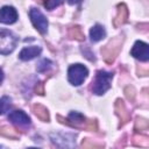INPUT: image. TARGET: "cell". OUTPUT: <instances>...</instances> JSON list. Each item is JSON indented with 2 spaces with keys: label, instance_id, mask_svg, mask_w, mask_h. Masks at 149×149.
I'll use <instances>...</instances> for the list:
<instances>
[{
  "label": "cell",
  "instance_id": "7402d4cb",
  "mask_svg": "<svg viewBox=\"0 0 149 149\" xmlns=\"http://www.w3.org/2000/svg\"><path fill=\"white\" fill-rule=\"evenodd\" d=\"M148 121L144 119H136V123H135V128L140 129V130H146L148 129Z\"/></svg>",
  "mask_w": 149,
  "mask_h": 149
},
{
  "label": "cell",
  "instance_id": "d6986e66",
  "mask_svg": "<svg viewBox=\"0 0 149 149\" xmlns=\"http://www.w3.org/2000/svg\"><path fill=\"white\" fill-rule=\"evenodd\" d=\"M51 65H52V62H51L50 59L44 58V59H42V61H41V62L37 64L36 70H37L38 72H44V71L49 70V69L51 68Z\"/></svg>",
  "mask_w": 149,
  "mask_h": 149
},
{
  "label": "cell",
  "instance_id": "44dd1931",
  "mask_svg": "<svg viewBox=\"0 0 149 149\" xmlns=\"http://www.w3.org/2000/svg\"><path fill=\"white\" fill-rule=\"evenodd\" d=\"M133 142L134 144L136 146H140V147H148V136H144V135H136L134 136L133 139Z\"/></svg>",
  "mask_w": 149,
  "mask_h": 149
},
{
  "label": "cell",
  "instance_id": "277c9868",
  "mask_svg": "<svg viewBox=\"0 0 149 149\" xmlns=\"http://www.w3.org/2000/svg\"><path fill=\"white\" fill-rule=\"evenodd\" d=\"M87 74H88V70L83 64H73L68 70V79L74 86L80 85L86 79Z\"/></svg>",
  "mask_w": 149,
  "mask_h": 149
},
{
  "label": "cell",
  "instance_id": "4fadbf2b",
  "mask_svg": "<svg viewBox=\"0 0 149 149\" xmlns=\"http://www.w3.org/2000/svg\"><path fill=\"white\" fill-rule=\"evenodd\" d=\"M118 14L114 19V26L115 27H119L121 24H123L126 21H127V17H128V9L127 7L122 3V5H119L118 6Z\"/></svg>",
  "mask_w": 149,
  "mask_h": 149
},
{
  "label": "cell",
  "instance_id": "7a4b0ae2",
  "mask_svg": "<svg viewBox=\"0 0 149 149\" xmlns=\"http://www.w3.org/2000/svg\"><path fill=\"white\" fill-rule=\"evenodd\" d=\"M52 143L59 149H74L76 135L71 133H52L50 134Z\"/></svg>",
  "mask_w": 149,
  "mask_h": 149
},
{
  "label": "cell",
  "instance_id": "9a60e30c",
  "mask_svg": "<svg viewBox=\"0 0 149 149\" xmlns=\"http://www.w3.org/2000/svg\"><path fill=\"white\" fill-rule=\"evenodd\" d=\"M33 111H34L35 115H36L40 120H42V121H44V122L49 121V112H48V109H47L43 105H41V104L34 105V106H33Z\"/></svg>",
  "mask_w": 149,
  "mask_h": 149
},
{
  "label": "cell",
  "instance_id": "d4e9b609",
  "mask_svg": "<svg viewBox=\"0 0 149 149\" xmlns=\"http://www.w3.org/2000/svg\"><path fill=\"white\" fill-rule=\"evenodd\" d=\"M35 91H36L38 94H43V93H44V90H43V84H42V83H38V84L35 86Z\"/></svg>",
  "mask_w": 149,
  "mask_h": 149
},
{
  "label": "cell",
  "instance_id": "e0dca14e",
  "mask_svg": "<svg viewBox=\"0 0 149 149\" xmlns=\"http://www.w3.org/2000/svg\"><path fill=\"white\" fill-rule=\"evenodd\" d=\"M69 36H70L71 38H76V40H78V41H83V40L85 38L81 28L78 27V26L71 27V28L69 29Z\"/></svg>",
  "mask_w": 149,
  "mask_h": 149
},
{
  "label": "cell",
  "instance_id": "5bb4252c",
  "mask_svg": "<svg viewBox=\"0 0 149 149\" xmlns=\"http://www.w3.org/2000/svg\"><path fill=\"white\" fill-rule=\"evenodd\" d=\"M106 35V31H105V28L100 24H95L91 28L90 30V37H91V41L92 42H98L100 40H102Z\"/></svg>",
  "mask_w": 149,
  "mask_h": 149
},
{
  "label": "cell",
  "instance_id": "83f0119b",
  "mask_svg": "<svg viewBox=\"0 0 149 149\" xmlns=\"http://www.w3.org/2000/svg\"><path fill=\"white\" fill-rule=\"evenodd\" d=\"M0 149H2V148H1V147H0Z\"/></svg>",
  "mask_w": 149,
  "mask_h": 149
},
{
  "label": "cell",
  "instance_id": "30bf717a",
  "mask_svg": "<svg viewBox=\"0 0 149 149\" xmlns=\"http://www.w3.org/2000/svg\"><path fill=\"white\" fill-rule=\"evenodd\" d=\"M17 20V12L12 6H3L0 8V22L10 24Z\"/></svg>",
  "mask_w": 149,
  "mask_h": 149
},
{
  "label": "cell",
  "instance_id": "3957f363",
  "mask_svg": "<svg viewBox=\"0 0 149 149\" xmlns=\"http://www.w3.org/2000/svg\"><path fill=\"white\" fill-rule=\"evenodd\" d=\"M17 43L16 36L7 30V29H0V54L1 55H8L10 54Z\"/></svg>",
  "mask_w": 149,
  "mask_h": 149
},
{
  "label": "cell",
  "instance_id": "5b68a950",
  "mask_svg": "<svg viewBox=\"0 0 149 149\" xmlns=\"http://www.w3.org/2000/svg\"><path fill=\"white\" fill-rule=\"evenodd\" d=\"M120 47H121V40L115 38L101 49V54H102V57H104L106 63H112L115 59L116 55L119 54Z\"/></svg>",
  "mask_w": 149,
  "mask_h": 149
},
{
  "label": "cell",
  "instance_id": "9c48e42d",
  "mask_svg": "<svg viewBox=\"0 0 149 149\" xmlns=\"http://www.w3.org/2000/svg\"><path fill=\"white\" fill-rule=\"evenodd\" d=\"M8 120L12 121L17 127H27L30 125V118L21 109H15L9 113Z\"/></svg>",
  "mask_w": 149,
  "mask_h": 149
},
{
  "label": "cell",
  "instance_id": "8992f818",
  "mask_svg": "<svg viewBox=\"0 0 149 149\" xmlns=\"http://www.w3.org/2000/svg\"><path fill=\"white\" fill-rule=\"evenodd\" d=\"M29 16H30V20L34 24V27L41 33V34H44L47 33V29H48V20L47 17L42 14V12L37 8H31L29 10Z\"/></svg>",
  "mask_w": 149,
  "mask_h": 149
},
{
  "label": "cell",
  "instance_id": "484cf974",
  "mask_svg": "<svg viewBox=\"0 0 149 149\" xmlns=\"http://www.w3.org/2000/svg\"><path fill=\"white\" fill-rule=\"evenodd\" d=\"M2 79H3V72H2V70L0 69V84H1V81H2Z\"/></svg>",
  "mask_w": 149,
  "mask_h": 149
},
{
  "label": "cell",
  "instance_id": "6da1fadb",
  "mask_svg": "<svg viewBox=\"0 0 149 149\" xmlns=\"http://www.w3.org/2000/svg\"><path fill=\"white\" fill-rule=\"evenodd\" d=\"M113 78L112 72H107L104 70H99L92 81V91L93 93L101 95L111 87V80Z\"/></svg>",
  "mask_w": 149,
  "mask_h": 149
},
{
  "label": "cell",
  "instance_id": "7c38bea8",
  "mask_svg": "<svg viewBox=\"0 0 149 149\" xmlns=\"http://www.w3.org/2000/svg\"><path fill=\"white\" fill-rule=\"evenodd\" d=\"M115 112L119 115V118L121 119L122 123H126L129 120V118H130V115H129V113H128V111H127L123 101L120 100V99H118L116 102H115Z\"/></svg>",
  "mask_w": 149,
  "mask_h": 149
},
{
  "label": "cell",
  "instance_id": "ac0fdd59",
  "mask_svg": "<svg viewBox=\"0 0 149 149\" xmlns=\"http://www.w3.org/2000/svg\"><path fill=\"white\" fill-rule=\"evenodd\" d=\"M81 149H102V146L93 142L90 139H86L81 143Z\"/></svg>",
  "mask_w": 149,
  "mask_h": 149
},
{
  "label": "cell",
  "instance_id": "52a82bcc",
  "mask_svg": "<svg viewBox=\"0 0 149 149\" xmlns=\"http://www.w3.org/2000/svg\"><path fill=\"white\" fill-rule=\"evenodd\" d=\"M132 56L142 62H147L149 59V45L142 41H136L130 51Z\"/></svg>",
  "mask_w": 149,
  "mask_h": 149
},
{
  "label": "cell",
  "instance_id": "4316f807",
  "mask_svg": "<svg viewBox=\"0 0 149 149\" xmlns=\"http://www.w3.org/2000/svg\"><path fill=\"white\" fill-rule=\"evenodd\" d=\"M29 149H38V148H29Z\"/></svg>",
  "mask_w": 149,
  "mask_h": 149
},
{
  "label": "cell",
  "instance_id": "603a6c76",
  "mask_svg": "<svg viewBox=\"0 0 149 149\" xmlns=\"http://www.w3.org/2000/svg\"><path fill=\"white\" fill-rule=\"evenodd\" d=\"M61 3H62V1H45V2H44V6H45L49 10H51V9H54L55 7L59 6Z\"/></svg>",
  "mask_w": 149,
  "mask_h": 149
},
{
  "label": "cell",
  "instance_id": "ba28073f",
  "mask_svg": "<svg viewBox=\"0 0 149 149\" xmlns=\"http://www.w3.org/2000/svg\"><path fill=\"white\" fill-rule=\"evenodd\" d=\"M58 120H61L62 123H66V125H69L71 127H76V128H80L83 126L87 127L86 118L83 114L78 113V112H71L66 120H64L62 116H58Z\"/></svg>",
  "mask_w": 149,
  "mask_h": 149
},
{
  "label": "cell",
  "instance_id": "cb8c5ba5",
  "mask_svg": "<svg viewBox=\"0 0 149 149\" xmlns=\"http://www.w3.org/2000/svg\"><path fill=\"white\" fill-rule=\"evenodd\" d=\"M126 95H127V98L129 99V100H134V95H135V93H134V88L133 87H130V86H128L127 88H126Z\"/></svg>",
  "mask_w": 149,
  "mask_h": 149
},
{
  "label": "cell",
  "instance_id": "8fae6325",
  "mask_svg": "<svg viewBox=\"0 0 149 149\" xmlns=\"http://www.w3.org/2000/svg\"><path fill=\"white\" fill-rule=\"evenodd\" d=\"M42 49L41 47H37V45H33V47H27V48H23L19 55V58L22 59V61H30L33 58H35L36 56H38L41 54Z\"/></svg>",
  "mask_w": 149,
  "mask_h": 149
},
{
  "label": "cell",
  "instance_id": "2e32d148",
  "mask_svg": "<svg viewBox=\"0 0 149 149\" xmlns=\"http://www.w3.org/2000/svg\"><path fill=\"white\" fill-rule=\"evenodd\" d=\"M0 134L1 135H3V136H6V137H9V139H19V133L14 129V128H12V127H8V126H2V127H0Z\"/></svg>",
  "mask_w": 149,
  "mask_h": 149
},
{
  "label": "cell",
  "instance_id": "ffe728a7",
  "mask_svg": "<svg viewBox=\"0 0 149 149\" xmlns=\"http://www.w3.org/2000/svg\"><path fill=\"white\" fill-rule=\"evenodd\" d=\"M10 107V99L8 97L0 98V114L6 113Z\"/></svg>",
  "mask_w": 149,
  "mask_h": 149
}]
</instances>
